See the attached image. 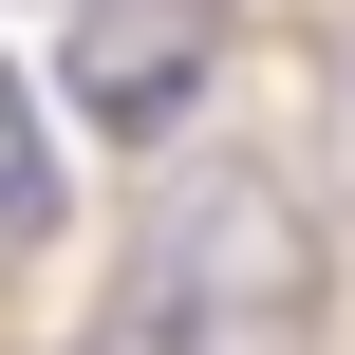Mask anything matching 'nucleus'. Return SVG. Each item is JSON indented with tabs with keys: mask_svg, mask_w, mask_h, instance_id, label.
<instances>
[{
	"mask_svg": "<svg viewBox=\"0 0 355 355\" xmlns=\"http://www.w3.org/2000/svg\"><path fill=\"white\" fill-rule=\"evenodd\" d=\"M56 225V131H37V94L0 75V243H37Z\"/></svg>",
	"mask_w": 355,
	"mask_h": 355,
	"instance_id": "obj_2",
	"label": "nucleus"
},
{
	"mask_svg": "<svg viewBox=\"0 0 355 355\" xmlns=\"http://www.w3.org/2000/svg\"><path fill=\"white\" fill-rule=\"evenodd\" d=\"M206 75H225V0H94L75 19V112L112 150H168Z\"/></svg>",
	"mask_w": 355,
	"mask_h": 355,
	"instance_id": "obj_1",
	"label": "nucleus"
}]
</instances>
